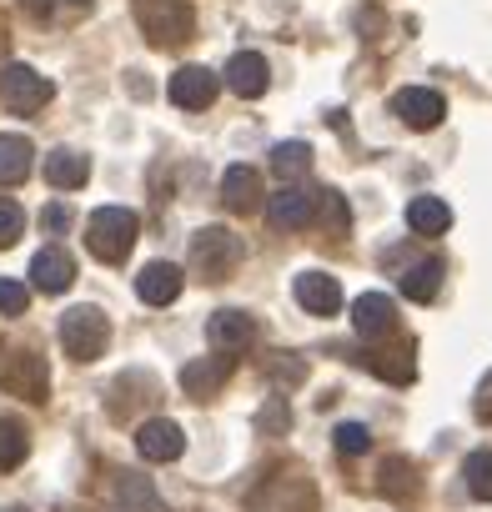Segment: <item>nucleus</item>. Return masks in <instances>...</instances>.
Masks as SVG:
<instances>
[{"label": "nucleus", "instance_id": "obj_1", "mask_svg": "<svg viewBox=\"0 0 492 512\" xmlns=\"http://www.w3.org/2000/svg\"><path fill=\"white\" fill-rule=\"evenodd\" d=\"M136 231H141V221L126 206H96L86 216V246L96 262H126L136 246Z\"/></svg>", "mask_w": 492, "mask_h": 512}, {"label": "nucleus", "instance_id": "obj_2", "mask_svg": "<svg viewBox=\"0 0 492 512\" xmlns=\"http://www.w3.org/2000/svg\"><path fill=\"white\" fill-rule=\"evenodd\" d=\"M241 256H246V246H241V236L231 226H201L191 236V267L206 282H226L241 267Z\"/></svg>", "mask_w": 492, "mask_h": 512}, {"label": "nucleus", "instance_id": "obj_3", "mask_svg": "<svg viewBox=\"0 0 492 512\" xmlns=\"http://www.w3.org/2000/svg\"><path fill=\"white\" fill-rule=\"evenodd\" d=\"M61 347H66L76 362H96V357H106V347H111V322H106V312L91 307V302L61 312Z\"/></svg>", "mask_w": 492, "mask_h": 512}, {"label": "nucleus", "instance_id": "obj_4", "mask_svg": "<svg viewBox=\"0 0 492 512\" xmlns=\"http://www.w3.org/2000/svg\"><path fill=\"white\" fill-rule=\"evenodd\" d=\"M0 387L26 397V402H46L51 397V367L41 352L31 347H6L0 352Z\"/></svg>", "mask_w": 492, "mask_h": 512}, {"label": "nucleus", "instance_id": "obj_5", "mask_svg": "<svg viewBox=\"0 0 492 512\" xmlns=\"http://www.w3.org/2000/svg\"><path fill=\"white\" fill-rule=\"evenodd\" d=\"M136 21L151 46H181L191 41V26H196L191 0H136Z\"/></svg>", "mask_w": 492, "mask_h": 512}, {"label": "nucleus", "instance_id": "obj_6", "mask_svg": "<svg viewBox=\"0 0 492 512\" xmlns=\"http://www.w3.org/2000/svg\"><path fill=\"white\" fill-rule=\"evenodd\" d=\"M51 96H56V86L36 66H26V61H11L6 71H0V101H6V111H16V116L46 111Z\"/></svg>", "mask_w": 492, "mask_h": 512}, {"label": "nucleus", "instance_id": "obj_7", "mask_svg": "<svg viewBox=\"0 0 492 512\" xmlns=\"http://www.w3.org/2000/svg\"><path fill=\"white\" fill-rule=\"evenodd\" d=\"M31 282H36V292H46V297L71 292V282H76V256H71L66 246H41V251L31 256Z\"/></svg>", "mask_w": 492, "mask_h": 512}, {"label": "nucleus", "instance_id": "obj_8", "mask_svg": "<svg viewBox=\"0 0 492 512\" xmlns=\"http://www.w3.org/2000/svg\"><path fill=\"white\" fill-rule=\"evenodd\" d=\"M392 111H397L402 126H412V131H432V126H442L447 101H442L437 91H427V86H407V91L392 96Z\"/></svg>", "mask_w": 492, "mask_h": 512}, {"label": "nucleus", "instance_id": "obj_9", "mask_svg": "<svg viewBox=\"0 0 492 512\" xmlns=\"http://www.w3.org/2000/svg\"><path fill=\"white\" fill-rule=\"evenodd\" d=\"M136 452H141L146 462H176V457L186 452V432H181L171 417H146V422L136 427Z\"/></svg>", "mask_w": 492, "mask_h": 512}, {"label": "nucleus", "instance_id": "obj_10", "mask_svg": "<svg viewBox=\"0 0 492 512\" xmlns=\"http://www.w3.org/2000/svg\"><path fill=\"white\" fill-rule=\"evenodd\" d=\"M216 71H206V66H181L176 76H171V86H166V96H171V106H181V111H206L211 101H216Z\"/></svg>", "mask_w": 492, "mask_h": 512}, {"label": "nucleus", "instance_id": "obj_11", "mask_svg": "<svg viewBox=\"0 0 492 512\" xmlns=\"http://www.w3.org/2000/svg\"><path fill=\"white\" fill-rule=\"evenodd\" d=\"M352 327H357V337H367V342L392 337V332H397V302H392L387 292H362V297L352 302Z\"/></svg>", "mask_w": 492, "mask_h": 512}, {"label": "nucleus", "instance_id": "obj_12", "mask_svg": "<svg viewBox=\"0 0 492 512\" xmlns=\"http://www.w3.org/2000/svg\"><path fill=\"white\" fill-rule=\"evenodd\" d=\"M231 372H236V357H231V352H221V357H201V362H186V367H181V392L196 397V402H206V397H216V392L226 387Z\"/></svg>", "mask_w": 492, "mask_h": 512}, {"label": "nucleus", "instance_id": "obj_13", "mask_svg": "<svg viewBox=\"0 0 492 512\" xmlns=\"http://www.w3.org/2000/svg\"><path fill=\"white\" fill-rule=\"evenodd\" d=\"M181 287H186V272L176 262H151V267L136 272V297L146 307H171L181 297Z\"/></svg>", "mask_w": 492, "mask_h": 512}, {"label": "nucleus", "instance_id": "obj_14", "mask_svg": "<svg viewBox=\"0 0 492 512\" xmlns=\"http://www.w3.org/2000/svg\"><path fill=\"white\" fill-rule=\"evenodd\" d=\"M226 86H231L241 101H257V96H267V86H272L267 56H257V51H236V56L226 61Z\"/></svg>", "mask_w": 492, "mask_h": 512}, {"label": "nucleus", "instance_id": "obj_15", "mask_svg": "<svg viewBox=\"0 0 492 512\" xmlns=\"http://www.w3.org/2000/svg\"><path fill=\"white\" fill-rule=\"evenodd\" d=\"M292 292H297V307L312 312V317H337L342 312V287L327 272H297V287Z\"/></svg>", "mask_w": 492, "mask_h": 512}, {"label": "nucleus", "instance_id": "obj_16", "mask_svg": "<svg viewBox=\"0 0 492 512\" xmlns=\"http://www.w3.org/2000/svg\"><path fill=\"white\" fill-rule=\"evenodd\" d=\"M221 201H226V211H236V216L257 211V206H262V171L246 166V161L226 166V176H221Z\"/></svg>", "mask_w": 492, "mask_h": 512}, {"label": "nucleus", "instance_id": "obj_17", "mask_svg": "<svg viewBox=\"0 0 492 512\" xmlns=\"http://www.w3.org/2000/svg\"><path fill=\"white\" fill-rule=\"evenodd\" d=\"M317 216V206H312V191H302V186H282V191H272V201H267V221L277 226V231H297V226H307Z\"/></svg>", "mask_w": 492, "mask_h": 512}, {"label": "nucleus", "instance_id": "obj_18", "mask_svg": "<svg viewBox=\"0 0 492 512\" xmlns=\"http://www.w3.org/2000/svg\"><path fill=\"white\" fill-rule=\"evenodd\" d=\"M246 337H252V317H246L241 307H221V312L206 317V342L211 347L236 352V347H246Z\"/></svg>", "mask_w": 492, "mask_h": 512}, {"label": "nucleus", "instance_id": "obj_19", "mask_svg": "<svg viewBox=\"0 0 492 512\" xmlns=\"http://www.w3.org/2000/svg\"><path fill=\"white\" fill-rule=\"evenodd\" d=\"M86 176H91L86 151H71V146L46 151V181H51L56 191H76V186H86Z\"/></svg>", "mask_w": 492, "mask_h": 512}, {"label": "nucleus", "instance_id": "obj_20", "mask_svg": "<svg viewBox=\"0 0 492 512\" xmlns=\"http://www.w3.org/2000/svg\"><path fill=\"white\" fill-rule=\"evenodd\" d=\"M407 226L417 236H447L452 231V206L437 201V196H412L407 201Z\"/></svg>", "mask_w": 492, "mask_h": 512}, {"label": "nucleus", "instance_id": "obj_21", "mask_svg": "<svg viewBox=\"0 0 492 512\" xmlns=\"http://www.w3.org/2000/svg\"><path fill=\"white\" fill-rule=\"evenodd\" d=\"M31 166H36V146L26 136H0V186L26 181Z\"/></svg>", "mask_w": 492, "mask_h": 512}, {"label": "nucleus", "instance_id": "obj_22", "mask_svg": "<svg viewBox=\"0 0 492 512\" xmlns=\"http://www.w3.org/2000/svg\"><path fill=\"white\" fill-rule=\"evenodd\" d=\"M367 367H372L382 382H392V387H407V382L417 377V362H412L407 347H382V352L367 357Z\"/></svg>", "mask_w": 492, "mask_h": 512}, {"label": "nucleus", "instance_id": "obj_23", "mask_svg": "<svg viewBox=\"0 0 492 512\" xmlns=\"http://www.w3.org/2000/svg\"><path fill=\"white\" fill-rule=\"evenodd\" d=\"M437 287H442V262H437V256H422V262H412V267L402 272V292H407L412 302H432Z\"/></svg>", "mask_w": 492, "mask_h": 512}, {"label": "nucleus", "instance_id": "obj_24", "mask_svg": "<svg viewBox=\"0 0 492 512\" xmlns=\"http://www.w3.org/2000/svg\"><path fill=\"white\" fill-rule=\"evenodd\" d=\"M462 482H467V492H472L477 502H492V452H487V447L467 452V462H462Z\"/></svg>", "mask_w": 492, "mask_h": 512}, {"label": "nucleus", "instance_id": "obj_25", "mask_svg": "<svg viewBox=\"0 0 492 512\" xmlns=\"http://www.w3.org/2000/svg\"><path fill=\"white\" fill-rule=\"evenodd\" d=\"M26 452H31L26 427H21V422H11V417H0V472L21 467V462H26Z\"/></svg>", "mask_w": 492, "mask_h": 512}, {"label": "nucleus", "instance_id": "obj_26", "mask_svg": "<svg viewBox=\"0 0 492 512\" xmlns=\"http://www.w3.org/2000/svg\"><path fill=\"white\" fill-rule=\"evenodd\" d=\"M272 166H277L282 176H302V171L312 166V146H307V141H282V146L272 151Z\"/></svg>", "mask_w": 492, "mask_h": 512}, {"label": "nucleus", "instance_id": "obj_27", "mask_svg": "<svg viewBox=\"0 0 492 512\" xmlns=\"http://www.w3.org/2000/svg\"><path fill=\"white\" fill-rule=\"evenodd\" d=\"M417 487V477H412V462H402V457H387L382 462V492L387 497H402V492H412Z\"/></svg>", "mask_w": 492, "mask_h": 512}, {"label": "nucleus", "instance_id": "obj_28", "mask_svg": "<svg viewBox=\"0 0 492 512\" xmlns=\"http://www.w3.org/2000/svg\"><path fill=\"white\" fill-rule=\"evenodd\" d=\"M121 502H131V507H141V512H161V502H156L151 482H146V477H136V472H126V477H121ZM131 507H126V512H131Z\"/></svg>", "mask_w": 492, "mask_h": 512}, {"label": "nucleus", "instance_id": "obj_29", "mask_svg": "<svg viewBox=\"0 0 492 512\" xmlns=\"http://www.w3.org/2000/svg\"><path fill=\"white\" fill-rule=\"evenodd\" d=\"M257 427H262V432H287V427H292V407H287L282 392L267 397V407L257 412Z\"/></svg>", "mask_w": 492, "mask_h": 512}, {"label": "nucleus", "instance_id": "obj_30", "mask_svg": "<svg viewBox=\"0 0 492 512\" xmlns=\"http://www.w3.org/2000/svg\"><path fill=\"white\" fill-rule=\"evenodd\" d=\"M367 447H372V432H367L362 422H342V427H337V452H342V457H362Z\"/></svg>", "mask_w": 492, "mask_h": 512}, {"label": "nucleus", "instance_id": "obj_31", "mask_svg": "<svg viewBox=\"0 0 492 512\" xmlns=\"http://www.w3.org/2000/svg\"><path fill=\"white\" fill-rule=\"evenodd\" d=\"M21 231H26V211H21L16 201L0 196V246H16V241H21Z\"/></svg>", "mask_w": 492, "mask_h": 512}, {"label": "nucleus", "instance_id": "obj_32", "mask_svg": "<svg viewBox=\"0 0 492 512\" xmlns=\"http://www.w3.org/2000/svg\"><path fill=\"white\" fill-rule=\"evenodd\" d=\"M26 307H31V292L11 277H0V317H21Z\"/></svg>", "mask_w": 492, "mask_h": 512}, {"label": "nucleus", "instance_id": "obj_33", "mask_svg": "<svg viewBox=\"0 0 492 512\" xmlns=\"http://www.w3.org/2000/svg\"><path fill=\"white\" fill-rule=\"evenodd\" d=\"M41 226H46V231H66V226H71V206L51 201V206L41 211Z\"/></svg>", "mask_w": 492, "mask_h": 512}, {"label": "nucleus", "instance_id": "obj_34", "mask_svg": "<svg viewBox=\"0 0 492 512\" xmlns=\"http://www.w3.org/2000/svg\"><path fill=\"white\" fill-rule=\"evenodd\" d=\"M477 407L492 417V372H487V382H482V397H477Z\"/></svg>", "mask_w": 492, "mask_h": 512}, {"label": "nucleus", "instance_id": "obj_35", "mask_svg": "<svg viewBox=\"0 0 492 512\" xmlns=\"http://www.w3.org/2000/svg\"><path fill=\"white\" fill-rule=\"evenodd\" d=\"M66 6H91V0H66Z\"/></svg>", "mask_w": 492, "mask_h": 512}, {"label": "nucleus", "instance_id": "obj_36", "mask_svg": "<svg viewBox=\"0 0 492 512\" xmlns=\"http://www.w3.org/2000/svg\"><path fill=\"white\" fill-rule=\"evenodd\" d=\"M0 512H26V507H0Z\"/></svg>", "mask_w": 492, "mask_h": 512}]
</instances>
